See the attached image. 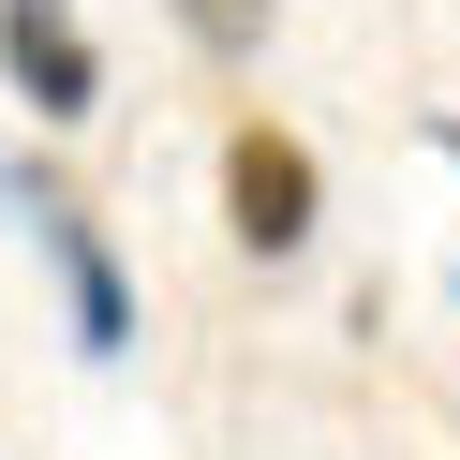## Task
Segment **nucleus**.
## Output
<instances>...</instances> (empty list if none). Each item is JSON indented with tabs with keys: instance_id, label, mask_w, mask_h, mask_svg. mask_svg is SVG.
Here are the masks:
<instances>
[{
	"instance_id": "1",
	"label": "nucleus",
	"mask_w": 460,
	"mask_h": 460,
	"mask_svg": "<svg viewBox=\"0 0 460 460\" xmlns=\"http://www.w3.org/2000/svg\"><path fill=\"white\" fill-rule=\"evenodd\" d=\"M223 223H238L252 268H282V252H312V223H327V179H312V149L282 119H238L223 134Z\"/></svg>"
},
{
	"instance_id": "2",
	"label": "nucleus",
	"mask_w": 460,
	"mask_h": 460,
	"mask_svg": "<svg viewBox=\"0 0 460 460\" xmlns=\"http://www.w3.org/2000/svg\"><path fill=\"white\" fill-rule=\"evenodd\" d=\"M0 75H15V104H31L45 134L104 119V45H90L75 0H0Z\"/></svg>"
},
{
	"instance_id": "3",
	"label": "nucleus",
	"mask_w": 460,
	"mask_h": 460,
	"mask_svg": "<svg viewBox=\"0 0 460 460\" xmlns=\"http://www.w3.org/2000/svg\"><path fill=\"white\" fill-rule=\"evenodd\" d=\"M164 15H179V31L208 45V60H252V45L282 31V0H164Z\"/></svg>"
},
{
	"instance_id": "4",
	"label": "nucleus",
	"mask_w": 460,
	"mask_h": 460,
	"mask_svg": "<svg viewBox=\"0 0 460 460\" xmlns=\"http://www.w3.org/2000/svg\"><path fill=\"white\" fill-rule=\"evenodd\" d=\"M446 297H460V268H446Z\"/></svg>"
}]
</instances>
